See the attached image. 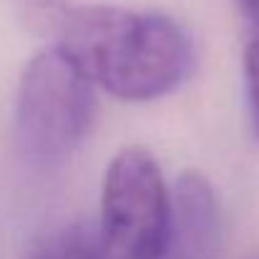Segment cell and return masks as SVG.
<instances>
[{
    "mask_svg": "<svg viewBox=\"0 0 259 259\" xmlns=\"http://www.w3.org/2000/svg\"><path fill=\"white\" fill-rule=\"evenodd\" d=\"M56 43L121 101L169 96L191 71V40L166 13L121 5H56Z\"/></svg>",
    "mask_w": 259,
    "mask_h": 259,
    "instance_id": "obj_1",
    "label": "cell"
},
{
    "mask_svg": "<svg viewBox=\"0 0 259 259\" xmlns=\"http://www.w3.org/2000/svg\"><path fill=\"white\" fill-rule=\"evenodd\" d=\"M93 86L58 43L28 61L15 96V146L28 166L51 171L81 149L96 118Z\"/></svg>",
    "mask_w": 259,
    "mask_h": 259,
    "instance_id": "obj_2",
    "label": "cell"
},
{
    "mask_svg": "<svg viewBox=\"0 0 259 259\" xmlns=\"http://www.w3.org/2000/svg\"><path fill=\"white\" fill-rule=\"evenodd\" d=\"M174 219L169 191L159 161L144 146L121 149L101 184L98 206V257L101 259H164Z\"/></svg>",
    "mask_w": 259,
    "mask_h": 259,
    "instance_id": "obj_3",
    "label": "cell"
},
{
    "mask_svg": "<svg viewBox=\"0 0 259 259\" xmlns=\"http://www.w3.org/2000/svg\"><path fill=\"white\" fill-rule=\"evenodd\" d=\"M222 239V209L211 181L199 171L179 174L174 219L164 259H211Z\"/></svg>",
    "mask_w": 259,
    "mask_h": 259,
    "instance_id": "obj_4",
    "label": "cell"
},
{
    "mask_svg": "<svg viewBox=\"0 0 259 259\" xmlns=\"http://www.w3.org/2000/svg\"><path fill=\"white\" fill-rule=\"evenodd\" d=\"M30 259H101L96 232L83 224H71L48 242H43Z\"/></svg>",
    "mask_w": 259,
    "mask_h": 259,
    "instance_id": "obj_5",
    "label": "cell"
},
{
    "mask_svg": "<svg viewBox=\"0 0 259 259\" xmlns=\"http://www.w3.org/2000/svg\"><path fill=\"white\" fill-rule=\"evenodd\" d=\"M244 81H247V98L254 121V131L259 136V33L244 48Z\"/></svg>",
    "mask_w": 259,
    "mask_h": 259,
    "instance_id": "obj_6",
    "label": "cell"
},
{
    "mask_svg": "<svg viewBox=\"0 0 259 259\" xmlns=\"http://www.w3.org/2000/svg\"><path fill=\"white\" fill-rule=\"evenodd\" d=\"M237 5L247 15V20L254 25V33H259V0H237Z\"/></svg>",
    "mask_w": 259,
    "mask_h": 259,
    "instance_id": "obj_7",
    "label": "cell"
},
{
    "mask_svg": "<svg viewBox=\"0 0 259 259\" xmlns=\"http://www.w3.org/2000/svg\"><path fill=\"white\" fill-rule=\"evenodd\" d=\"M30 3H38V5H43V3H46V5H58L61 0H30Z\"/></svg>",
    "mask_w": 259,
    "mask_h": 259,
    "instance_id": "obj_8",
    "label": "cell"
}]
</instances>
